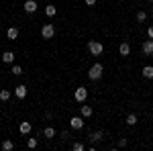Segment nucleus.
Segmentation results:
<instances>
[{
    "instance_id": "1",
    "label": "nucleus",
    "mask_w": 153,
    "mask_h": 151,
    "mask_svg": "<svg viewBox=\"0 0 153 151\" xmlns=\"http://www.w3.org/2000/svg\"><path fill=\"white\" fill-rule=\"evenodd\" d=\"M102 74H104V65H102V63H94V65L88 70V78L96 82V80L102 78Z\"/></svg>"
},
{
    "instance_id": "2",
    "label": "nucleus",
    "mask_w": 153,
    "mask_h": 151,
    "mask_svg": "<svg viewBox=\"0 0 153 151\" xmlns=\"http://www.w3.org/2000/svg\"><path fill=\"white\" fill-rule=\"evenodd\" d=\"M88 51H90V55L98 57V55H102L104 45H102V43H98V41H90V43H88Z\"/></svg>"
},
{
    "instance_id": "3",
    "label": "nucleus",
    "mask_w": 153,
    "mask_h": 151,
    "mask_svg": "<svg viewBox=\"0 0 153 151\" xmlns=\"http://www.w3.org/2000/svg\"><path fill=\"white\" fill-rule=\"evenodd\" d=\"M41 37H43V39H53V37H55V27H53L51 23L43 25V29H41Z\"/></svg>"
},
{
    "instance_id": "4",
    "label": "nucleus",
    "mask_w": 153,
    "mask_h": 151,
    "mask_svg": "<svg viewBox=\"0 0 153 151\" xmlns=\"http://www.w3.org/2000/svg\"><path fill=\"white\" fill-rule=\"evenodd\" d=\"M70 125H71L74 131H82V129H84V116H71Z\"/></svg>"
},
{
    "instance_id": "5",
    "label": "nucleus",
    "mask_w": 153,
    "mask_h": 151,
    "mask_svg": "<svg viewBox=\"0 0 153 151\" xmlns=\"http://www.w3.org/2000/svg\"><path fill=\"white\" fill-rule=\"evenodd\" d=\"M74 98H76V102H86V98H88V88H78L76 94H74Z\"/></svg>"
},
{
    "instance_id": "6",
    "label": "nucleus",
    "mask_w": 153,
    "mask_h": 151,
    "mask_svg": "<svg viewBox=\"0 0 153 151\" xmlns=\"http://www.w3.org/2000/svg\"><path fill=\"white\" fill-rule=\"evenodd\" d=\"M23 8H25V12H29V14H33V12L39 8V4H37V0H27L23 4Z\"/></svg>"
},
{
    "instance_id": "7",
    "label": "nucleus",
    "mask_w": 153,
    "mask_h": 151,
    "mask_svg": "<svg viewBox=\"0 0 153 151\" xmlns=\"http://www.w3.org/2000/svg\"><path fill=\"white\" fill-rule=\"evenodd\" d=\"M141 49H143V55H153V39H147L141 45Z\"/></svg>"
},
{
    "instance_id": "8",
    "label": "nucleus",
    "mask_w": 153,
    "mask_h": 151,
    "mask_svg": "<svg viewBox=\"0 0 153 151\" xmlns=\"http://www.w3.org/2000/svg\"><path fill=\"white\" fill-rule=\"evenodd\" d=\"M27 92H29V90H27V86H23V84H21V86H16V88H14V96H16V98H19V100H23L25 96H27Z\"/></svg>"
},
{
    "instance_id": "9",
    "label": "nucleus",
    "mask_w": 153,
    "mask_h": 151,
    "mask_svg": "<svg viewBox=\"0 0 153 151\" xmlns=\"http://www.w3.org/2000/svg\"><path fill=\"white\" fill-rule=\"evenodd\" d=\"M31 129H33V125H31L29 121H23V123L19 125V131H21V135H29V133H31Z\"/></svg>"
},
{
    "instance_id": "10",
    "label": "nucleus",
    "mask_w": 153,
    "mask_h": 151,
    "mask_svg": "<svg viewBox=\"0 0 153 151\" xmlns=\"http://www.w3.org/2000/svg\"><path fill=\"white\" fill-rule=\"evenodd\" d=\"M102 137H104V133H102V131H94V133H90V135H88V141H90V143H98Z\"/></svg>"
},
{
    "instance_id": "11",
    "label": "nucleus",
    "mask_w": 153,
    "mask_h": 151,
    "mask_svg": "<svg viewBox=\"0 0 153 151\" xmlns=\"http://www.w3.org/2000/svg\"><path fill=\"white\" fill-rule=\"evenodd\" d=\"M6 37H8L10 41H16V39H19V29H16V27H10V29H6Z\"/></svg>"
},
{
    "instance_id": "12",
    "label": "nucleus",
    "mask_w": 153,
    "mask_h": 151,
    "mask_svg": "<svg viewBox=\"0 0 153 151\" xmlns=\"http://www.w3.org/2000/svg\"><path fill=\"white\" fill-rule=\"evenodd\" d=\"M92 112H94V110H92V106L82 104V108H80V115H82L84 118H90V116H92Z\"/></svg>"
},
{
    "instance_id": "13",
    "label": "nucleus",
    "mask_w": 153,
    "mask_h": 151,
    "mask_svg": "<svg viewBox=\"0 0 153 151\" xmlns=\"http://www.w3.org/2000/svg\"><path fill=\"white\" fill-rule=\"evenodd\" d=\"M2 61L4 63H14V53L12 51H4L2 53Z\"/></svg>"
},
{
    "instance_id": "14",
    "label": "nucleus",
    "mask_w": 153,
    "mask_h": 151,
    "mask_svg": "<svg viewBox=\"0 0 153 151\" xmlns=\"http://www.w3.org/2000/svg\"><path fill=\"white\" fill-rule=\"evenodd\" d=\"M118 51H120V55H123V57H127V55L131 53V45H129V43H120Z\"/></svg>"
},
{
    "instance_id": "15",
    "label": "nucleus",
    "mask_w": 153,
    "mask_h": 151,
    "mask_svg": "<svg viewBox=\"0 0 153 151\" xmlns=\"http://www.w3.org/2000/svg\"><path fill=\"white\" fill-rule=\"evenodd\" d=\"M143 78L153 80V65H145V68H143Z\"/></svg>"
},
{
    "instance_id": "16",
    "label": "nucleus",
    "mask_w": 153,
    "mask_h": 151,
    "mask_svg": "<svg viewBox=\"0 0 153 151\" xmlns=\"http://www.w3.org/2000/svg\"><path fill=\"white\" fill-rule=\"evenodd\" d=\"M125 123H127L129 127H133V125H137V115H133V112H131V115H127V118H125Z\"/></svg>"
},
{
    "instance_id": "17",
    "label": "nucleus",
    "mask_w": 153,
    "mask_h": 151,
    "mask_svg": "<svg viewBox=\"0 0 153 151\" xmlns=\"http://www.w3.org/2000/svg\"><path fill=\"white\" fill-rule=\"evenodd\" d=\"M55 12H57L55 4H47V6H45V14H47V16H55Z\"/></svg>"
},
{
    "instance_id": "18",
    "label": "nucleus",
    "mask_w": 153,
    "mask_h": 151,
    "mask_svg": "<svg viewBox=\"0 0 153 151\" xmlns=\"http://www.w3.org/2000/svg\"><path fill=\"white\" fill-rule=\"evenodd\" d=\"M43 135H45L47 139H53V137H55V129H53V127H45Z\"/></svg>"
},
{
    "instance_id": "19",
    "label": "nucleus",
    "mask_w": 153,
    "mask_h": 151,
    "mask_svg": "<svg viewBox=\"0 0 153 151\" xmlns=\"http://www.w3.org/2000/svg\"><path fill=\"white\" fill-rule=\"evenodd\" d=\"M2 149H4V151H12V149H14V143H12L10 139H6L4 143H2Z\"/></svg>"
},
{
    "instance_id": "20",
    "label": "nucleus",
    "mask_w": 153,
    "mask_h": 151,
    "mask_svg": "<svg viewBox=\"0 0 153 151\" xmlns=\"http://www.w3.org/2000/svg\"><path fill=\"white\" fill-rule=\"evenodd\" d=\"M0 100H2V102H8V100H10V92H8V90H0Z\"/></svg>"
},
{
    "instance_id": "21",
    "label": "nucleus",
    "mask_w": 153,
    "mask_h": 151,
    "mask_svg": "<svg viewBox=\"0 0 153 151\" xmlns=\"http://www.w3.org/2000/svg\"><path fill=\"white\" fill-rule=\"evenodd\" d=\"M71 149H74V151H84V149H86V145L80 143V141H76V143H71Z\"/></svg>"
},
{
    "instance_id": "22",
    "label": "nucleus",
    "mask_w": 153,
    "mask_h": 151,
    "mask_svg": "<svg viewBox=\"0 0 153 151\" xmlns=\"http://www.w3.org/2000/svg\"><path fill=\"white\" fill-rule=\"evenodd\" d=\"M27 147H29V149H35V147H37V139H35V137H31V139L27 141Z\"/></svg>"
},
{
    "instance_id": "23",
    "label": "nucleus",
    "mask_w": 153,
    "mask_h": 151,
    "mask_svg": "<svg viewBox=\"0 0 153 151\" xmlns=\"http://www.w3.org/2000/svg\"><path fill=\"white\" fill-rule=\"evenodd\" d=\"M145 19H147V12H145V10H139V12H137V21H139V23H143Z\"/></svg>"
},
{
    "instance_id": "24",
    "label": "nucleus",
    "mask_w": 153,
    "mask_h": 151,
    "mask_svg": "<svg viewBox=\"0 0 153 151\" xmlns=\"http://www.w3.org/2000/svg\"><path fill=\"white\" fill-rule=\"evenodd\" d=\"M12 74H14V76H21V74H23V68H21V65H12Z\"/></svg>"
},
{
    "instance_id": "25",
    "label": "nucleus",
    "mask_w": 153,
    "mask_h": 151,
    "mask_svg": "<svg viewBox=\"0 0 153 151\" xmlns=\"http://www.w3.org/2000/svg\"><path fill=\"white\" fill-rule=\"evenodd\" d=\"M118 147H127V139H118Z\"/></svg>"
},
{
    "instance_id": "26",
    "label": "nucleus",
    "mask_w": 153,
    "mask_h": 151,
    "mask_svg": "<svg viewBox=\"0 0 153 151\" xmlns=\"http://www.w3.org/2000/svg\"><path fill=\"white\" fill-rule=\"evenodd\" d=\"M147 37H149V39H153V27H149V29H147Z\"/></svg>"
},
{
    "instance_id": "27",
    "label": "nucleus",
    "mask_w": 153,
    "mask_h": 151,
    "mask_svg": "<svg viewBox=\"0 0 153 151\" xmlns=\"http://www.w3.org/2000/svg\"><path fill=\"white\" fill-rule=\"evenodd\" d=\"M86 4H88V6H94V4H96V0H86Z\"/></svg>"
},
{
    "instance_id": "28",
    "label": "nucleus",
    "mask_w": 153,
    "mask_h": 151,
    "mask_svg": "<svg viewBox=\"0 0 153 151\" xmlns=\"http://www.w3.org/2000/svg\"><path fill=\"white\" fill-rule=\"evenodd\" d=\"M147 2H153V0H147Z\"/></svg>"
}]
</instances>
